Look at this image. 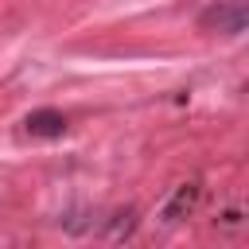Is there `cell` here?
<instances>
[{
    "label": "cell",
    "instance_id": "obj_1",
    "mask_svg": "<svg viewBox=\"0 0 249 249\" xmlns=\"http://www.w3.org/2000/svg\"><path fill=\"white\" fill-rule=\"evenodd\" d=\"M245 23H249V4L245 0H218L198 16V27L214 31V35H241Z\"/></svg>",
    "mask_w": 249,
    "mask_h": 249
},
{
    "label": "cell",
    "instance_id": "obj_2",
    "mask_svg": "<svg viewBox=\"0 0 249 249\" xmlns=\"http://www.w3.org/2000/svg\"><path fill=\"white\" fill-rule=\"evenodd\" d=\"M23 132L27 136H39V140H54L66 132V117L58 109H35L23 117Z\"/></svg>",
    "mask_w": 249,
    "mask_h": 249
}]
</instances>
